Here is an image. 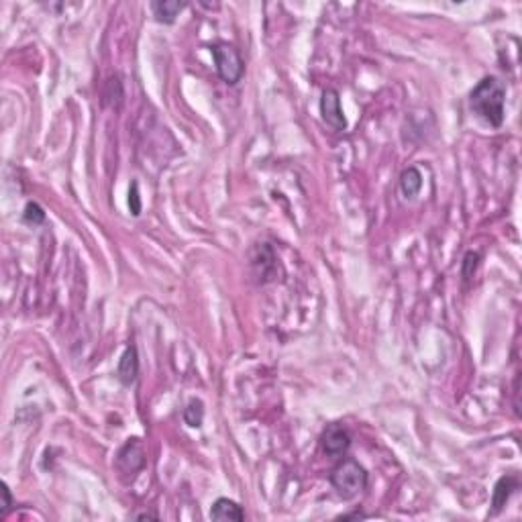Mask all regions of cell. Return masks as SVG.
Returning <instances> with one entry per match:
<instances>
[{
    "instance_id": "cell-1",
    "label": "cell",
    "mask_w": 522,
    "mask_h": 522,
    "mask_svg": "<svg viewBox=\"0 0 522 522\" xmlns=\"http://www.w3.org/2000/svg\"><path fill=\"white\" fill-rule=\"evenodd\" d=\"M504 103H506V86L494 76L483 78L469 94L471 112L494 129H500L504 123Z\"/></svg>"
},
{
    "instance_id": "cell-2",
    "label": "cell",
    "mask_w": 522,
    "mask_h": 522,
    "mask_svg": "<svg viewBox=\"0 0 522 522\" xmlns=\"http://www.w3.org/2000/svg\"><path fill=\"white\" fill-rule=\"evenodd\" d=\"M331 483L341 498L351 500L359 496L367 485V471L355 459H343L331 471Z\"/></svg>"
},
{
    "instance_id": "cell-3",
    "label": "cell",
    "mask_w": 522,
    "mask_h": 522,
    "mask_svg": "<svg viewBox=\"0 0 522 522\" xmlns=\"http://www.w3.org/2000/svg\"><path fill=\"white\" fill-rule=\"evenodd\" d=\"M210 53H212V60L216 65V72L221 76V80L225 84H237L243 74H245V62L241 58V53L229 45V43H216L210 47Z\"/></svg>"
},
{
    "instance_id": "cell-4",
    "label": "cell",
    "mask_w": 522,
    "mask_h": 522,
    "mask_svg": "<svg viewBox=\"0 0 522 522\" xmlns=\"http://www.w3.org/2000/svg\"><path fill=\"white\" fill-rule=\"evenodd\" d=\"M145 467V447L139 439H129L117 453V469L126 476L135 478Z\"/></svg>"
},
{
    "instance_id": "cell-5",
    "label": "cell",
    "mask_w": 522,
    "mask_h": 522,
    "mask_svg": "<svg viewBox=\"0 0 522 522\" xmlns=\"http://www.w3.org/2000/svg\"><path fill=\"white\" fill-rule=\"evenodd\" d=\"M351 447V435L343 424H329L320 435V449L329 457H343Z\"/></svg>"
},
{
    "instance_id": "cell-6",
    "label": "cell",
    "mask_w": 522,
    "mask_h": 522,
    "mask_svg": "<svg viewBox=\"0 0 522 522\" xmlns=\"http://www.w3.org/2000/svg\"><path fill=\"white\" fill-rule=\"evenodd\" d=\"M320 115H322V121L334 131H345L347 129V119H345V112L341 108V96H339V92L334 88H327L322 92Z\"/></svg>"
},
{
    "instance_id": "cell-7",
    "label": "cell",
    "mask_w": 522,
    "mask_h": 522,
    "mask_svg": "<svg viewBox=\"0 0 522 522\" xmlns=\"http://www.w3.org/2000/svg\"><path fill=\"white\" fill-rule=\"evenodd\" d=\"M514 490H518V476H514V474L502 476L500 480L496 481L494 494H492V514H500Z\"/></svg>"
},
{
    "instance_id": "cell-8",
    "label": "cell",
    "mask_w": 522,
    "mask_h": 522,
    "mask_svg": "<svg viewBox=\"0 0 522 522\" xmlns=\"http://www.w3.org/2000/svg\"><path fill=\"white\" fill-rule=\"evenodd\" d=\"M139 376V353H137V347L135 345H129L125 349V353L119 361V367H117V377L121 379V384L131 386Z\"/></svg>"
},
{
    "instance_id": "cell-9",
    "label": "cell",
    "mask_w": 522,
    "mask_h": 522,
    "mask_svg": "<svg viewBox=\"0 0 522 522\" xmlns=\"http://www.w3.org/2000/svg\"><path fill=\"white\" fill-rule=\"evenodd\" d=\"M210 518L212 521L243 522L245 521V512L237 502L229 500V498H218L210 508Z\"/></svg>"
},
{
    "instance_id": "cell-10",
    "label": "cell",
    "mask_w": 522,
    "mask_h": 522,
    "mask_svg": "<svg viewBox=\"0 0 522 522\" xmlns=\"http://www.w3.org/2000/svg\"><path fill=\"white\" fill-rule=\"evenodd\" d=\"M184 8H186V2H180V0H157V2H151V11H153L155 21L164 22V25H171Z\"/></svg>"
},
{
    "instance_id": "cell-11",
    "label": "cell",
    "mask_w": 522,
    "mask_h": 522,
    "mask_svg": "<svg viewBox=\"0 0 522 522\" xmlns=\"http://www.w3.org/2000/svg\"><path fill=\"white\" fill-rule=\"evenodd\" d=\"M422 188V174L417 167H406L400 176V190L406 198H415Z\"/></svg>"
},
{
    "instance_id": "cell-12",
    "label": "cell",
    "mask_w": 522,
    "mask_h": 522,
    "mask_svg": "<svg viewBox=\"0 0 522 522\" xmlns=\"http://www.w3.org/2000/svg\"><path fill=\"white\" fill-rule=\"evenodd\" d=\"M123 98H125V92H123V84L121 80L115 76L106 82L105 94H103V103L105 106H112V108H119L123 105Z\"/></svg>"
},
{
    "instance_id": "cell-13",
    "label": "cell",
    "mask_w": 522,
    "mask_h": 522,
    "mask_svg": "<svg viewBox=\"0 0 522 522\" xmlns=\"http://www.w3.org/2000/svg\"><path fill=\"white\" fill-rule=\"evenodd\" d=\"M184 420L192 429L202 426V420H204V404H202V400H196V398L190 400L188 406L184 408Z\"/></svg>"
},
{
    "instance_id": "cell-14",
    "label": "cell",
    "mask_w": 522,
    "mask_h": 522,
    "mask_svg": "<svg viewBox=\"0 0 522 522\" xmlns=\"http://www.w3.org/2000/svg\"><path fill=\"white\" fill-rule=\"evenodd\" d=\"M22 221L27 223V225H43L45 223V210L37 204V202H29L27 207H25V212H22Z\"/></svg>"
},
{
    "instance_id": "cell-15",
    "label": "cell",
    "mask_w": 522,
    "mask_h": 522,
    "mask_svg": "<svg viewBox=\"0 0 522 522\" xmlns=\"http://www.w3.org/2000/svg\"><path fill=\"white\" fill-rule=\"evenodd\" d=\"M129 210L133 216H139L141 210H143V202H141V194H139V184L133 182L131 188H129Z\"/></svg>"
},
{
    "instance_id": "cell-16",
    "label": "cell",
    "mask_w": 522,
    "mask_h": 522,
    "mask_svg": "<svg viewBox=\"0 0 522 522\" xmlns=\"http://www.w3.org/2000/svg\"><path fill=\"white\" fill-rule=\"evenodd\" d=\"M478 261H480V253H474L469 251L463 259V278H471V273L476 272L478 268Z\"/></svg>"
},
{
    "instance_id": "cell-17",
    "label": "cell",
    "mask_w": 522,
    "mask_h": 522,
    "mask_svg": "<svg viewBox=\"0 0 522 522\" xmlns=\"http://www.w3.org/2000/svg\"><path fill=\"white\" fill-rule=\"evenodd\" d=\"M13 508V494H11V488L2 481V510H0V516L4 518Z\"/></svg>"
},
{
    "instance_id": "cell-18",
    "label": "cell",
    "mask_w": 522,
    "mask_h": 522,
    "mask_svg": "<svg viewBox=\"0 0 522 522\" xmlns=\"http://www.w3.org/2000/svg\"><path fill=\"white\" fill-rule=\"evenodd\" d=\"M133 518H139V521H145V518H153V521H157V516H155V514H149V512H141V514H135Z\"/></svg>"
},
{
    "instance_id": "cell-19",
    "label": "cell",
    "mask_w": 522,
    "mask_h": 522,
    "mask_svg": "<svg viewBox=\"0 0 522 522\" xmlns=\"http://www.w3.org/2000/svg\"><path fill=\"white\" fill-rule=\"evenodd\" d=\"M343 521H349V518H365L363 514H359V512H353V514H345V516H341Z\"/></svg>"
}]
</instances>
